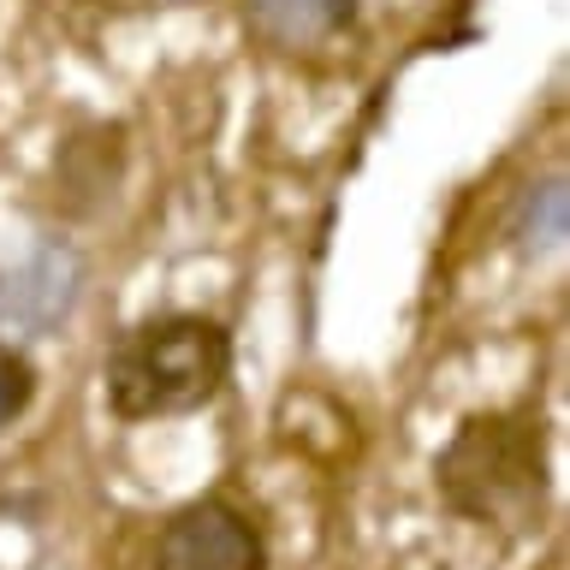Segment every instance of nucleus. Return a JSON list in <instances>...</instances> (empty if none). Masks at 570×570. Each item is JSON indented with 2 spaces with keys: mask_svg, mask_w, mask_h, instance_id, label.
<instances>
[{
  "mask_svg": "<svg viewBox=\"0 0 570 570\" xmlns=\"http://www.w3.org/2000/svg\"><path fill=\"white\" fill-rule=\"evenodd\" d=\"M232 381V333L214 315H149L114 338L101 363V392L119 422L196 416Z\"/></svg>",
  "mask_w": 570,
  "mask_h": 570,
  "instance_id": "f257e3e1",
  "label": "nucleus"
},
{
  "mask_svg": "<svg viewBox=\"0 0 570 570\" xmlns=\"http://www.w3.org/2000/svg\"><path fill=\"white\" fill-rule=\"evenodd\" d=\"M434 488L463 523L523 529L547 505V422L529 410H481L434 458Z\"/></svg>",
  "mask_w": 570,
  "mask_h": 570,
  "instance_id": "f03ea898",
  "label": "nucleus"
},
{
  "mask_svg": "<svg viewBox=\"0 0 570 570\" xmlns=\"http://www.w3.org/2000/svg\"><path fill=\"white\" fill-rule=\"evenodd\" d=\"M89 267L71 238H36L0 262V333L7 338H53L78 315Z\"/></svg>",
  "mask_w": 570,
  "mask_h": 570,
  "instance_id": "7ed1b4c3",
  "label": "nucleus"
},
{
  "mask_svg": "<svg viewBox=\"0 0 570 570\" xmlns=\"http://www.w3.org/2000/svg\"><path fill=\"white\" fill-rule=\"evenodd\" d=\"M149 570H267V541L244 505L208 493L160 523Z\"/></svg>",
  "mask_w": 570,
  "mask_h": 570,
  "instance_id": "20e7f679",
  "label": "nucleus"
},
{
  "mask_svg": "<svg viewBox=\"0 0 570 570\" xmlns=\"http://www.w3.org/2000/svg\"><path fill=\"white\" fill-rule=\"evenodd\" d=\"M119 173H125L119 125H89V131L66 137L60 155H53V208H60L66 220H83V214H96L107 196H114Z\"/></svg>",
  "mask_w": 570,
  "mask_h": 570,
  "instance_id": "39448f33",
  "label": "nucleus"
},
{
  "mask_svg": "<svg viewBox=\"0 0 570 570\" xmlns=\"http://www.w3.org/2000/svg\"><path fill=\"white\" fill-rule=\"evenodd\" d=\"M244 18L274 48H321L338 30H351L356 0H244Z\"/></svg>",
  "mask_w": 570,
  "mask_h": 570,
  "instance_id": "423d86ee",
  "label": "nucleus"
},
{
  "mask_svg": "<svg viewBox=\"0 0 570 570\" xmlns=\"http://www.w3.org/2000/svg\"><path fill=\"white\" fill-rule=\"evenodd\" d=\"M570 238V196H564V173H547L534 185L517 190V203L505 214V244L523 262H547L559 256Z\"/></svg>",
  "mask_w": 570,
  "mask_h": 570,
  "instance_id": "0eeeda50",
  "label": "nucleus"
},
{
  "mask_svg": "<svg viewBox=\"0 0 570 570\" xmlns=\"http://www.w3.org/2000/svg\"><path fill=\"white\" fill-rule=\"evenodd\" d=\"M30 399H36V368H30L12 345H0V434H7V428L24 416Z\"/></svg>",
  "mask_w": 570,
  "mask_h": 570,
  "instance_id": "6e6552de",
  "label": "nucleus"
}]
</instances>
